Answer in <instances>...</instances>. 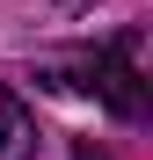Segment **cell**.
I'll return each instance as SVG.
<instances>
[{"instance_id": "3", "label": "cell", "mask_w": 153, "mask_h": 160, "mask_svg": "<svg viewBox=\"0 0 153 160\" xmlns=\"http://www.w3.org/2000/svg\"><path fill=\"white\" fill-rule=\"evenodd\" d=\"M73 160H110V153H102L95 138H80V146H73Z\"/></svg>"}, {"instance_id": "1", "label": "cell", "mask_w": 153, "mask_h": 160, "mask_svg": "<svg viewBox=\"0 0 153 160\" xmlns=\"http://www.w3.org/2000/svg\"><path fill=\"white\" fill-rule=\"evenodd\" d=\"M80 95H102L110 117L139 124L146 117V29H117L102 51H80Z\"/></svg>"}, {"instance_id": "2", "label": "cell", "mask_w": 153, "mask_h": 160, "mask_svg": "<svg viewBox=\"0 0 153 160\" xmlns=\"http://www.w3.org/2000/svg\"><path fill=\"white\" fill-rule=\"evenodd\" d=\"M0 160H37V117L15 95H0Z\"/></svg>"}]
</instances>
